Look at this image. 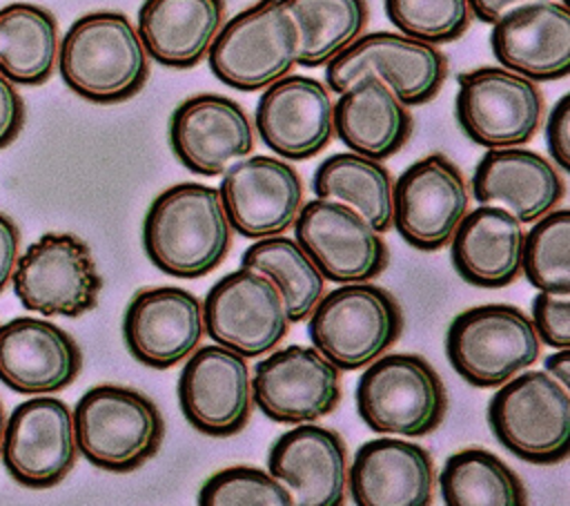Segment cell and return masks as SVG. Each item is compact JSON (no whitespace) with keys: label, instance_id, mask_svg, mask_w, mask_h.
I'll list each match as a JSON object with an SVG mask.
<instances>
[{"label":"cell","instance_id":"obj_39","mask_svg":"<svg viewBox=\"0 0 570 506\" xmlns=\"http://www.w3.org/2000/svg\"><path fill=\"white\" fill-rule=\"evenodd\" d=\"M546 140L552 163L561 169H570V94L561 96L546 123Z\"/></svg>","mask_w":570,"mask_h":506},{"label":"cell","instance_id":"obj_14","mask_svg":"<svg viewBox=\"0 0 570 506\" xmlns=\"http://www.w3.org/2000/svg\"><path fill=\"white\" fill-rule=\"evenodd\" d=\"M468 205L470 192L461 169L434 152L394 181L392 225L410 247L434 252L450 243Z\"/></svg>","mask_w":570,"mask_h":506},{"label":"cell","instance_id":"obj_19","mask_svg":"<svg viewBox=\"0 0 570 506\" xmlns=\"http://www.w3.org/2000/svg\"><path fill=\"white\" fill-rule=\"evenodd\" d=\"M332 105L325 82L287 74L261 94L254 127L261 140L281 158L307 160L332 143Z\"/></svg>","mask_w":570,"mask_h":506},{"label":"cell","instance_id":"obj_3","mask_svg":"<svg viewBox=\"0 0 570 506\" xmlns=\"http://www.w3.org/2000/svg\"><path fill=\"white\" fill-rule=\"evenodd\" d=\"M78 453L96 468L131 473L163 446L160 408L140 390L102 383L89 388L71 410Z\"/></svg>","mask_w":570,"mask_h":506},{"label":"cell","instance_id":"obj_45","mask_svg":"<svg viewBox=\"0 0 570 506\" xmlns=\"http://www.w3.org/2000/svg\"><path fill=\"white\" fill-rule=\"evenodd\" d=\"M559 2H563V4H568V0H559Z\"/></svg>","mask_w":570,"mask_h":506},{"label":"cell","instance_id":"obj_18","mask_svg":"<svg viewBox=\"0 0 570 506\" xmlns=\"http://www.w3.org/2000/svg\"><path fill=\"white\" fill-rule=\"evenodd\" d=\"M305 185L301 174L274 156H245L223 172L218 196L234 232L245 239L283 234L296 221Z\"/></svg>","mask_w":570,"mask_h":506},{"label":"cell","instance_id":"obj_9","mask_svg":"<svg viewBox=\"0 0 570 506\" xmlns=\"http://www.w3.org/2000/svg\"><path fill=\"white\" fill-rule=\"evenodd\" d=\"M11 285L27 310L76 319L98 305L102 276L80 236L47 232L18 256Z\"/></svg>","mask_w":570,"mask_h":506},{"label":"cell","instance_id":"obj_27","mask_svg":"<svg viewBox=\"0 0 570 506\" xmlns=\"http://www.w3.org/2000/svg\"><path fill=\"white\" fill-rule=\"evenodd\" d=\"M523 223L501 205L468 210L450 239L456 274L476 288H505L521 274Z\"/></svg>","mask_w":570,"mask_h":506},{"label":"cell","instance_id":"obj_38","mask_svg":"<svg viewBox=\"0 0 570 506\" xmlns=\"http://www.w3.org/2000/svg\"><path fill=\"white\" fill-rule=\"evenodd\" d=\"M532 325L541 343L570 348V292H543L532 299Z\"/></svg>","mask_w":570,"mask_h":506},{"label":"cell","instance_id":"obj_7","mask_svg":"<svg viewBox=\"0 0 570 506\" xmlns=\"http://www.w3.org/2000/svg\"><path fill=\"white\" fill-rule=\"evenodd\" d=\"M454 372L474 388H499L534 366L541 341L532 319L508 303H485L456 314L445 332Z\"/></svg>","mask_w":570,"mask_h":506},{"label":"cell","instance_id":"obj_16","mask_svg":"<svg viewBox=\"0 0 570 506\" xmlns=\"http://www.w3.org/2000/svg\"><path fill=\"white\" fill-rule=\"evenodd\" d=\"M0 457L20 486L51 488L76 466L78 446L71 408L51 395H33L7 419Z\"/></svg>","mask_w":570,"mask_h":506},{"label":"cell","instance_id":"obj_22","mask_svg":"<svg viewBox=\"0 0 570 506\" xmlns=\"http://www.w3.org/2000/svg\"><path fill=\"white\" fill-rule=\"evenodd\" d=\"M82 370L76 339L47 319L16 317L0 325V381L18 395H53Z\"/></svg>","mask_w":570,"mask_h":506},{"label":"cell","instance_id":"obj_29","mask_svg":"<svg viewBox=\"0 0 570 506\" xmlns=\"http://www.w3.org/2000/svg\"><path fill=\"white\" fill-rule=\"evenodd\" d=\"M225 22V0H145L138 36L149 58L169 69H191Z\"/></svg>","mask_w":570,"mask_h":506},{"label":"cell","instance_id":"obj_10","mask_svg":"<svg viewBox=\"0 0 570 506\" xmlns=\"http://www.w3.org/2000/svg\"><path fill=\"white\" fill-rule=\"evenodd\" d=\"M367 74L383 80L403 105L416 107L441 91L448 78V58L436 45L419 38L372 31L361 33L325 65V82L336 94Z\"/></svg>","mask_w":570,"mask_h":506},{"label":"cell","instance_id":"obj_1","mask_svg":"<svg viewBox=\"0 0 570 506\" xmlns=\"http://www.w3.org/2000/svg\"><path fill=\"white\" fill-rule=\"evenodd\" d=\"M234 230L216 187L178 183L160 192L142 221L149 261L174 279H200L229 254Z\"/></svg>","mask_w":570,"mask_h":506},{"label":"cell","instance_id":"obj_28","mask_svg":"<svg viewBox=\"0 0 570 506\" xmlns=\"http://www.w3.org/2000/svg\"><path fill=\"white\" fill-rule=\"evenodd\" d=\"M336 138L356 154L385 160L412 136V114L376 76H361L332 105Z\"/></svg>","mask_w":570,"mask_h":506},{"label":"cell","instance_id":"obj_24","mask_svg":"<svg viewBox=\"0 0 570 506\" xmlns=\"http://www.w3.org/2000/svg\"><path fill=\"white\" fill-rule=\"evenodd\" d=\"M490 47L501 67L534 82L570 74V11L563 2L519 7L492 25Z\"/></svg>","mask_w":570,"mask_h":506},{"label":"cell","instance_id":"obj_32","mask_svg":"<svg viewBox=\"0 0 570 506\" xmlns=\"http://www.w3.org/2000/svg\"><path fill=\"white\" fill-rule=\"evenodd\" d=\"M448 506H523L528 493L521 477L483 448H463L445 459L439 475Z\"/></svg>","mask_w":570,"mask_h":506},{"label":"cell","instance_id":"obj_5","mask_svg":"<svg viewBox=\"0 0 570 506\" xmlns=\"http://www.w3.org/2000/svg\"><path fill=\"white\" fill-rule=\"evenodd\" d=\"M363 424L381 435L425 437L448 412V392L432 363L412 352L381 354L361 374L354 390Z\"/></svg>","mask_w":570,"mask_h":506},{"label":"cell","instance_id":"obj_44","mask_svg":"<svg viewBox=\"0 0 570 506\" xmlns=\"http://www.w3.org/2000/svg\"><path fill=\"white\" fill-rule=\"evenodd\" d=\"M4 426H7V415H4V406L0 401V448H2V437H4Z\"/></svg>","mask_w":570,"mask_h":506},{"label":"cell","instance_id":"obj_6","mask_svg":"<svg viewBox=\"0 0 570 506\" xmlns=\"http://www.w3.org/2000/svg\"><path fill=\"white\" fill-rule=\"evenodd\" d=\"M488 424L494 439L514 457L537 466L570 455V390L546 370L519 372L492 395Z\"/></svg>","mask_w":570,"mask_h":506},{"label":"cell","instance_id":"obj_11","mask_svg":"<svg viewBox=\"0 0 570 506\" xmlns=\"http://www.w3.org/2000/svg\"><path fill=\"white\" fill-rule=\"evenodd\" d=\"M454 114L461 132L485 149L530 143L543 120V94L534 80L505 67L459 74Z\"/></svg>","mask_w":570,"mask_h":506},{"label":"cell","instance_id":"obj_12","mask_svg":"<svg viewBox=\"0 0 570 506\" xmlns=\"http://www.w3.org/2000/svg\"><path fill=\"white\" fill-rule=\"evenodd\" d=\"M200 303L203 325L212 341L245 359L272 352L289 332V317L278 288L249 267L218 279Z\"/></svg>","mask_w":570,"mask_h":506},{"label":"cell","instance_id":"obj_25","mask_svg":"<svg viewBox=\"0 0 570 506\" xmlns=\"http://www.w3.org/2000/svg\"><path fill=\"white\" fill-rule=\"evenodd\" d=\"M356 506H430L434 461L428 448L394 435L365 441L347 466Z\"/></svg>","mask_w":570,"mask_h":506},{"label":"cell","instance_id":"obj_21","mask_svg":"<svg viewBox=\"0 0 570 506\" xmlns=\"http://www.w3.org/2000/svg\"><path fill=\"white\" fill-rule=\"evenodd\" d=\"M174 156L198 176H220L254 152V125L247 111L220 94H196L169 118Z\"/></svg>","mask_w":570,"mask_h":506},{"label":"cell","instance_id":"obj_30","mask_svg":"<svg viewBox=\"0 0 570 506\" xmlns=\"http://www.w3.org/2000/svg\"><path fill=\"white\" fill-rule=\"evenodd\" d=\"M58 20L31 2L0 9V74L13 85H45L58 65Z\"/></svg>","mask_w":570,"mask_h":506},{"label":"cell","instance_id":"obj_13","mask_svg":"<svg viewBox=\"0 0 570 506\" xmlns=\"http://www.w3.org/2000/svg\"><path fill=\"white\" fill-rule=\"evenodd\" d=\"M252 397L276 424L318 421L341 403V370L314 346L274 348L252 370Z\"/></svg>","mask_w":570,"mask_h":506},{"label":"cell","instance_id":"obj_40","mask_svg":"<svg viewBox=\"0 0 570 506\" xmlns=\"http://www.w3.org/2000/svg\"><path fill=\"white\" fill-rule=\"evenodd\" d=\"M24 125V100L16 85L0 74V149L11 145Z\"/></svg>","mask_w":570,"mask_h":506},{"label":"cell","instance_id":"obj_33","mask_svg":"<svg viewBox=\"0 0 570 506\" xmlns=\"http://www.w3.org/2000/svg\"><path fill=\"white\" fill-rule=\"evenodd\" d=\"M298 27L296 65L325 67L365 29L370 9L365 0H281Z\"/></svg>","mask_w":570,"mask_h":506},{"label":"cell","instance_id":"obj_15","mask_svg":"<svg viewBox=\"0 0 570 506\" xmlns=\"http://www.w3.org/2000/svg\"><path fill=\"white\" fill-rule=\"evenodd\" d=\"M292 227L325 281H374L390 263L381 232L338 201L314 198L301 205Z\"/></svg>","mask_w":570,"mask_h":506},{"label":"cell","instance_id":"obj_31","mask_svg":"<svg viewBox=\"0 0 570 506\" xmlns=\"http://www.w3.org/2000/svg\"><path fill=\"white\" fill-rule=\"evenodd\" d=\"M312 187L316 198L356 210L376 232L392 227L394 181L383 160L356 152L332 154L316 167Z\"/></svg>","mask_w":570,"mask_h":506},{"label":"cell","instance_id":"obj_42","mask_svg":"<svg viewBox=\"0 0 570 506\" xmlns=\"http://www.w3.org/2000/svg\"><path fill=\"white\" fill-rule=\"evenodd\" d=\"M534 2H543V0H468L472 16L488 25H494L505 13H510L519 7H525V4H534Z\"/></svg>","mask_w":570,"mask_h":506},{"label":"cell","instance_id":"obj_41","mask_svg":"<svg viewBox=\"0 0 570 506\" xmlns=\"http://www.w3.org/2000/svg\"><path fill=\"white\" fill-rule=\"evenodd\" d=\"M18 256H20V230L7 214L0 212V294L11 283V274Z\"/></svg>","mask_w":570,"mask_h":506},{"label":"cell","instance_id":"obj_4","mask_svg":"<svg viewBox=\"0 0 570 506\" xmlns=\"http://www.w3.org/2000/svg\"><path fill=\"white\" fill-rule=\"evenodd\" d=\"M403 312L385 288L372 281L341 283L323 294L307 317V337L341 372L363 370L399 341Z\"/></svg>","mask_w":570,"mask_h":506},{"label":"cell","instance_id":"obj_35","mask_svg":"<svg viewBox=\"0 0 570 506\" xmlns=\"http://www.w3.org/2000/svg\"><path fill=\"white\" fill-rule=\"evenodd\" d=\"M521 272L543 292H570V210L554 207L523 234Z\"/></svg>","mask_w":570,"mask_h":506},{"label":"cell","instance_id":"obj_43","mask_svg":"<svg viewBox=\"0 0 570 506\" xmlns=\"http://www.w3.org/2000/svg\"><path fill=\"white\" fill-rule=\"evenodd\" d=\"M546 372L570 390V348H557L546 359Z\"/></svg>","mask_w":570,"mask_h":506},{"label":"cell","instance_id":"obj_34","mask_svg":"<svg viewBox=\"0 0 570 506\" xmlns=\"http://www.w3.org/2000/svg\"><path fill=\"white\" fill-rule=\"evenodd\" d=\"M240 267L265 274L281 292L289 323L309 317L325 294V279L296 239L283 234L256 239L240 256Z\"/></svg>","mask_w":570,"mask_h":506},{"label":"cell","instance_id":"obj_37","mask_svg":"<svg viewBox=\"0 0 570 506\" xmlns=\"http://www.w3.org/2000/svg\"><path fill=\"white\" fill-rule=\"evenodd\" d=\"M200 506H292L289 490L254 466H229L214 473L198 490Z\"/></svg>","mask_w":570,"mask_h":506},{"label":"cell","instance_id":"obj_20","mask_svg":"<svg viewBox=\"0 0 570 506\" xmlns=\"http://www.w3.org/2000/svg\"><path fill=\"white\" fill-rule=\"evenodd\" d=\"M205 334L200 299L176 285L140 290L122 317L129 354L154 370H169L187 359Z\"/></svg>","mask_w":570,"mask_h":506},{"label":"cell","instance_id":"obj_26","mask_svg":"<svg viewBox=\"0 0 570 506\" xmlns=\"http://www.w3.org/2000/svg\"><path fill=\"white\" fill-rule=\"evenodd\" d=\"M472 196L479 203L501 205L521 223L546 216L566 196L559 167L523 145L488 149L472 174Z\"/></svg>","mask_w":570,"mask_h":506},{"label":"cell","instance_id":"obj_2","mask_svg":"<svg viewBox=\"0 0 570 506\" xmlns=\"http://www.w3.org/2000/svg\"><path fill=\"white\" fill-rule=\"evenodd\" d=\"M58 69L65 85L96 105L134 98L149 78V56L134 22L120 11L80 16L62 36Z\"/></svg>","mask_w":570,"mask_h":506},{"label":"cell","instance_id":"obj_8","mask_svg":"<svg viewBox=\"0 0 570 506\" xmlns=\"http://www.w3.org/2000/svg\"><path fill=\"white\" fill-rule=\"evenodd\" d=\"M298 27L281 0H258L223 22L207 60L212 74L238 91H258L296 67Z\"/></svg>","mask_w":570,"mask_h":506},{"label":"cell","instance_id":"obj_17","mask_svg":"<svg viewBox=\"0 0 570 506\" xmlns=\"http://www.w3.org/2000/svg\"><path fill=\"white\" fill-rule=\"evenodd\" d=\"M178 403L189 426L207 437L240 432L254 410L247 359L218 343L196 348L178 377Z\"/></svg>","mask_w":570,"mask_h":506},{"label":"cell","instance_id":"obj_36","mask_svg":"<svg viewBox=\"0 0 570 506\" xmlns=\"http://www.w3.org/2000/svg\"><path fill=\"white\" fill-rule=\"evenodd\" d=\"M385 13L401 33L430 45L459 40L472 22L468 0H385Z\"/></svg>","mask_w":570,"mask_h":506},{"label":"cell","instance_id":"obj_23","mask_svg":"<svg viewBox=\"0 0 570 506\" xmlns=\"http://www.w3.org/2000/svg\"><path fill=\"white\" fill-rule=\"evenodd\" d=\"M267 470L298 506H343L347 493V448L325 426L296 424L283 432L267 457Z\"/></svg>","mask_w":570,"mask_h":506}]
</instances>
